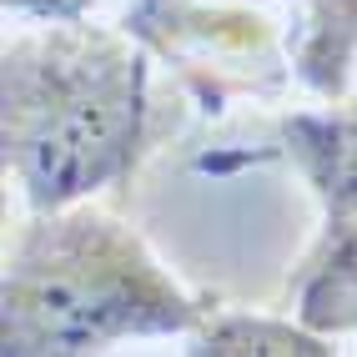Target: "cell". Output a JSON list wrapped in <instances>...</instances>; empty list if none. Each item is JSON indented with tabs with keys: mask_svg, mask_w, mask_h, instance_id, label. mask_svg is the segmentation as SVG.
<instances>
[{
	"mask_svg": "<svg viewBox=\"0 0 357 357\" xmlns=\"http://www.w3.org/2000/svg\"><path fill=\"white\" fill-rule=\"evenodd\" d=\"M146 70L116 36L56 31L6 51V156L36 211H61L126 172Z\"/></svg>",
	"mask_w": 357,
	"mask_h": 357,
	"instance_id": "1",
	"label": "cell"
},
{
	"mask_svg": "<svg viewBox=\"0 0 357 357\" xmlns=\"http://www.w3.org/2000/svg\"><path fill=\"white\" fill-rule=\"evenodd\" d=\"M197 307L146 247L96 211H45L6 272V352H91L192 327Z\"/></svg>",
	"mask_w": 357,
	"mask_h": 357,
	"instance_id": "2",
	"label": "cell"
},
{
	"mask_svg": "<svg viewBox=\"0 0 357 357\" xmlns=\"http://www.w3.org/2000/svg\"><path fill=\"white\" fill-rule=\"evenodd\" d=\"M287 141L297 166L327 202V231L357 227V101L327 116H297Z\"/></svg>",
	"mask_w": 357,
	"mask_h": 357,
	"instance_id": "3",
	"label": "cell"
},
{
	"mask_svg": "<svg viewBox=\"0 0 357 357\" xmlns=\"http://www.w3.org/2000/svg\"><path fill=\"white\" fill-rule=\"evenodd\" d=\"M302 322L317 332H357V227L327 231L302 282Z\"/></svg>",
	"mask_w": 357,
	"mask_h": 357,
	"instance_id": "4",
	"label": "cell"
},
{
	"mask_svg": "<svg viewBox=\"0 0 357 357\" xmlns=\"http://www.w3.org/2000/svg\"><path fill=\"white\" fill-rule=\"evenodd\" d=\"M202 352H322L312 337H302L292 327H252V322H231V327H211L202 337Z\"/></svg>",
	"mask_w": 357,
	"mask_h": 357,
	"instance_id": "5",
	"label": "cell"
}]
</instances>
